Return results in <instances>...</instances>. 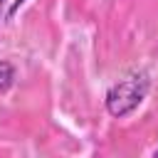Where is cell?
Listing matches in <instances>:
<instances>
[{
    "mask_svg": "<svg viewBox=\"0 0 158 158\" xmlns=\"http://www.w3.org/2000/svg\"><path fill=\"white\" fill-rule=\"evenodd\" d=\"M153 158H158V151H156V156H153Z\"/></svg>",
    "mask_w": 158,
    "mask_h": 158,
    "instance_id": "cell-4",
    "label": "cell"
},
{
    "mask_svg": "<svg viewBox=\"0 0 158 158\" xmlns=\"http://www.w3.org/2000/svg\"><path fill=\"white\" fill-rule=\"evenodd\" d=\"M27 0H0V22H10Z\"/></svg>",
    "mask_w": 158,
    "mask_h": 158,
    "instance_id": "cell-2",
    "label": "cell"
},
{
    "mask_svg": "<svg viewBox=\"0 0 158 158\" xmlns=\"http://www.w3.org/2000/svg\"><path fill=\"white\" fill-rule=\"evenodd\" d=\"M148 86H151V81L146 74H131V77L116 81L106 91V111L116 118L128 116L133 109L141 106V101L148 94Z\"/></svg>",
    "mask_w": 158,
    "mask_h": 158,
    "instance_id": "cell-1",
    "label": "cell"
},
{
    "mask_svg": "<svg viewBox=\"0 0 158 158\" xmlns=\"http://www.w3.org/2000/svg\"><path fill=\"white\" fill-rule=\"evenodd\" d=\"M15 81V67L10 62H0V91H7Z\"/></svg>",
    "mask_w": 158,
    "mask_h": 158,
    "instance_id": "cell-3",
    "label": "cell"
}]
</instances>
